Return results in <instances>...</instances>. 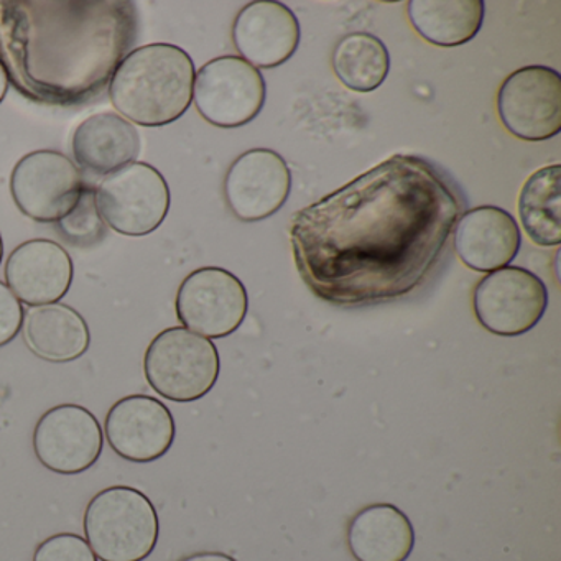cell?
Returning <instances> with one entry per match:
<instances>
[{
  "mask_svg": "<svg viewBox=\"0 0 561 561\" xmlns=\"http://www.w3.org/2000/svg\"><path fill=\"white\" fill-rule=\"evenodd\" d=\"M461 215L458 193L432 163L396 153L291 216L295 265L327 304L399 300L435 271Z\"/></svg>",
  "mask_w": 561,
  "mask_h": 561,
  "instance_id": "6da1fadb",
  "label": "cell"
},
{
  "mask_svg": "<svg viewBox=\"0 0 561 561\" xmlns=\"http://www.w3.org/2000/svg\"><path fill=\"white\" fill-rule=\"evenodd\" d=\"M137 34L129 0H0V65L34 103L77 106L103 93Z\"/></svg>",
  "mask_w": 561,
  "mask_h": 561,
  "instance_id": "7a4b0ae2",
  "label": "cell"
},
{
  "mask_svg": "<svg viewBox=\"0 0 561 561\" xmlns=\"http://www.w3.org/2000/svg\"><path fill=\"white\" fill-rule=\"evenodd\" d=\"M195 64L183 48L150 44L129 51L114 71L110 98L119 116L142 127H163L192 106Z\"/></svg>",
  "mask_w": 561,
  "mask_h": 561,
  "instance_id": "3957f363",
  "label": "cell"
},
{
  "mask_svg": "<svg viewBox=\"0 0 561 561\" xmlns=\"http://www.w3.org/2000/svg\"><path fill=\"white\" fill-rule=\"evenodd\" d=\"M84 535L101 561H144L160 537L156 505L139 489L111 485L84 511Z\"/></svg>",
  "mask_w": 561,
  "mask_h": 561,
  "instance_id": "277c9868",
  "label": "cell"
},
{
  "mask_svg": "<svg viewBox=\"0 0 561 561\" xmlns=\"http://www.w3.org/2000/svg\"><path fill=\"white\" fill-rule=\"evenodd\" d=\"M221 373L218 347L183 327L153 337L144 356V374L153 392L172 402H196L211 392Z\"/></svg>",
  "mask_w": 561,
  "mask_h": 561,
  "instance_id": "5b68a950",
  "label": "cell"
},
{
  "mask_svg": "<svg viewBox=\"0 0 561 561\" xmlns=\"http://www.w3.org/2000/svg\"><path fill=\"white\" fill-rule=\"evenodd\" d=\"M165 176L144 162H133L106 175L96 190L101 218L113 231L130 238L152 234L170 211Z\"/></svg>",
  "mask_w": 561,
  "mask_h": 561,
  "instance_id": "8992f818",
  "label": "cell"
},
{
  "mask_svg": "<svg viewBox=\"0 0 561 561\" xmlns=\"http://www.w3.org/2000/svg\"><path fill=\"white\" fill-rule=\"evenodd\" d=\"M267 87L261 70L236 55L215 58L199 68L193 103L199 116L219 129L252 123L265 106Z\"/></svg>",
  "mask_w": 561,
  "mask_h": 561,
  "instance_id": "52a82bcc",
  "label": "cell"
},
{
  "mask_svg": "<svg viewBox=\"0 0 561 561\" xmlns=\"http://www.w3.org/2000/svg\"><path fill=\"white\" fill-rule=\"evenodd\" d=\"M548 308V290L527 268H499L482 277L472 290L476 320L495 336L515 337L534 330Z\"/></svg>",
  "mask_w": 561,
  "mask_h": 561,
  "instance_id": "ba28073f",
  "label": "cell"
},
{
  "mask_svg": "<svg viewBox=\"0 0 561 561\" xmlns=\"http://www.w3.org/2000/svg\"><path fill=\"white\" fill-rule=\"evenodd\" d=\"M497 114L508 134L525 142L553 139L561 130V77L553 68L530 65L499 88Z\"/></svg>",
  "mask_w": 561,
  "mask_h": 561,
  "instance_id": "9c48e42d",
  "label": "cell"
},
{
  "mask_svg": "<svg viewBox=\"0 0 561 561\" xmlns=\"http://www.w3.org/2000/svg\"><path fill=\"white\" fill-rule=\"evenodd\" d=\"M176 317L186 330L221 340L244 323L249 295L232 272L221 267H202L186 275L176 291Z\"/></svg>",
  "mask_w": 561,
  "mask_h": 561,
  "instance_id": "30bf717a",
  "label": "cell"
},
{
  "mask_svg": "<svg viewBox=\"0 0 561 561\" xmlns=\"http://www.w3.org/2000/svg\"><path fill=\"white\" fill-rule=\"evenodd\" d=\"M83 175L65 153L37 150L12 170L11 195L22 215L37 222H58L77 205Z\"/></svg>",
  "mask_w": 561,
  "mask_h": 561,
  "instance_id": "8fae6325",
  "label": "cell"
},
{
  "mask_svg": "<svg viewBox=\"0 0 561 561\" xmlns=\"http://www.w3.org/2000/svg\"><path fill=\"white\" fill-rule=\"evenodd\" d=\"M32 443L44 468L75 476L96 465L104 448V432L87 407L61 403L38 419Z\"/></svg>",
  "mask_w": 561,
  "mask_h": 561,
  "instance_id": "7c38bea8",
  "label": "cell"
},
{
  "mask_svg": "<svg viewBox=\"0 0 561 561\" xmlns=\"http://www.w3.org/2000/svg\"><path fill=\"white\" fill-rule=\"evenodd\" d=\"M222 188L226 205L239 221H264L290 196V167L275 150H248L229 167Z\"/></svg>",
  "mask_w": 561,
  "mask_h": 561,
  "instance_id": "4fadbf2b",
  "label": "cell"
},
{
  "mask_svg": "<svg viewBox=\"0 0 561 561\" xmlns=\"http://www.w3.org/2000/svg\"><path fill=\"white\" fill-rule=\"evenodd\" d=\"M104 435L113 451L136 465L163 458L175 443L176 425L165 403L146 393L117 400L106 415Z\"/></svg>",
  "mask_w": 561,
  "mask_h": 561,
  "instance_id": "5bb4252c",
  "label": "cell"
},
{
  "mask_svg": "<svg viewBox=\"0 0 561 561\" xmlns=\"http://www.w3.org/2000/svg\"><path fill=\"white\" fill-rule=\"evenodd\" d=\"M300 22L277 0H255L244 5L232 24V44L239 57L257 70L287 64L300 45Z\"/></svg>",
  "mask_w": 561,
  "mask_h": 561,
  "instance_id": "9a60e30c",
  "label": "cell"
},
{
  "mask_svg": "<svg viewBox=\"0 0 561 561\" xmlns=\"http://www.w3.org/2000/svg\"><path fill=\"white\" fill-rule=\"evenodd\" d=\"M71 255L50 239H31L18 245L5 262V282L28 307L58 304L73 284Z\"/></svg>",
  "mask_w": 561,
  "mask_h": 561,
  "instance_id": "2e32d148",
  "label": "cell"
},
{
  "mask_svg": "<svg viewBox=\"0 0 561 561\" xmlns=\"http://www.w3.org/2000/svg\"><path fill=\"white\" fill-rule=\"evenodd\" d=\"M451 236L459 261L479 274L507 267L522 248L517 221L499 206H478L462 213Z\"/></svg>",
  "mask_w": 561,
  "mask_h": 561,
  "instance_id": "e0dca14e",
  "label": "cell"
},
{
  "mask_svg": "<svg viewBox=\"0 0 561 561\" xmlns=\"http://www.w3.org/2000/svg\"><path fill=\"white\" fill-rule=\"evenodd\" d=\"M140 134L119 114L101 113L88 117L75 130V160L94 175H110L140 156Z\"/></svg>",
  "mask_w": 561,
  "mask_h": 561,
  "instance_id": "ac0fdd59",
  "label": "cell"
},
{
  "mask_svg": "<svg viewBox=\"0 0 561 561\" xmlns=\"http://www.w3.org/2000/svg\"><path fill=\"white\" fill-rule=\"evenodd\" d=\"M347 547L356 561H407L415 547V530L396 505H367L350 522Z\"/></svg>",
  "mask_w": 561,
  "mask_h": 561,
  "instance_id": "d6986e66",
  "label": "cell"
},
{
  "mask_svg": "<svg viewBox=\"0 0 561 561\" xmlns=\"http://www.w3.org/2000/svg\"><path fill=\"white\" fill-rule=\"evenodd\" d=\"M22 336L35 356L55 364L80 359L91 344L87 320L65 304L32 307L24 313Z\"/></svg>",
  "mask_w": 561,
  "mask_h": 561,
  "instance_id": "ffe728a7",
  "label": "cell"
},
{
  "mask_svg": "<svg viewBox=\"0 0 561 561\" xmlns=\"http://www.w3.org/2000/svg\"><path fill=\"white\" fill-rule=\"evenodd\" d=\"M482 0H410L407 15L413 31L435 47L455 48L471 42L484 24Z\"/></svg>",
  "mask_w": 561,
  "mask_h": 561,
  "instance_id": "44dd1931",
  "label": "cell"
},
{
  "mask_svg": "<svg viewBox=\"0 0 561 561\" xmlns=\"http://www.w3.org/2000/svg\"><path fill=\"white\" fill-rule=\"evenodd\" d=\"M518 216L528 239L540 248L561 242V167L558 163L528 176L518 195Z\"/></svg>",
  "mask_w": 561,
  "mask_h": 561,
  "instance_id": "7402d4cb",
  "label": "cell"
},
{
  "mask_svg": "<svg viewBox=\"0 0 561 561\" xmlns=\"http://www.w3.org/2000/svg\"><path fill=\"white\" fill-rule=\"evenodd\" d=\"M334 77L354 93H373L382 87L390 71V55L376 35L353 32L334 45L331 55Z\"/></svg>",
  "mask_w": 561,
  "mask_h": 561,
  "instance_id": "603a6c76",
  "label": "cell"
},
{
  "mask_svg": "<svg viewBox=\"0 0 561 561\" xmlns=\"http://www.w3.org/2000/svg\"><path fill=\"white\" fill-rule=\"evenodd\" d=\"M57 228L73 248H93L106 238L107 226L98 209L96 192L90 185L84 186L77 205L57 222Z\"/></svg>",
  "mask_w": 561,
  "mask_h": 561,
  "instance_id": "cb8c5ba5",
  "label": "cell"
},
{
  "mask_svg": "<svg viewBox=\"0 0 561 561\" xmlns=\"http://www.w3.org/2000/svg\"><path fill=\"white\" fill-rule=\"evenodd\" d=\"M34 561H98V557L81 535L57 534L38 545Z\"/></svg>",
  "mask_w": 561,
  "mask_h": 561,
  "instance_id": "d4e9b609",
  "label": "cell"
},
{
  "mask_svg": "<svg viewBox=\"0 0 561 561\" xmlns=\"http://www.w3.org/2000/svg\"><path fill=\"white\" fill-rule=\"evenodd\" d=\"M24 313L21 300L0 282V347L8 346L21 333Z\"/></svg>",
  "mask_w": 561,
  "mask_h": 561,
  "instance_id": "484cf974",
  "label": "cell"
},
{
  "mask_svg": "<svg viewBox=\"0 0 561 561\" xmlns=\"http://www.w3.org/2000/svg\"><path fill=\"white\" fill-rule=\"evenodd\" d=\"M180 561H238L236 558L229 557L219 551H202V553L190 554V557L182 558Z\"/></svg>",
  "mask_w": 561,
  "mask_h": 561,
  "instance_id": "4316f807",
  "label": "cell"
},
{
  "mask_svg": "<svg viewBox=\"0 0 561 561\" xmlns=\"http://www.w3.org/2000/svg\"><path fill=\"white\" fill-rule=\"evenodd\" d=\"M9 91V78L8 73H5L4 67L0 65V104H2V101L5 100V96H8Z\"/></svg>",
  "mask_w": 561,
  "mask_h": 561,
  "instance_id": "83f0119b",
  "label": "cell"
},
{
  "mask_svg": "<svg viewBox=\"0 0 561 561\" xmlns=\"http://www.w3.org/2000/svg\"><path fill=\"white\" fill-rule=\"evenodd\" d=\"M2 257H4V241H2V236H0V262H2Z\"/></svg>",
  "mask_w": 561,
  "mask_h": 561,
  "instance_id": "f1b7e54d",
  "label": "cell"
}]
</instances>
